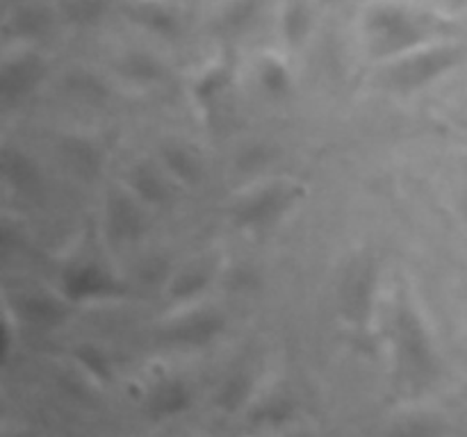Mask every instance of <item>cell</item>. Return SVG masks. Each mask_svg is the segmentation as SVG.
Listing matches in <instances>:
<instances>
[{
	"label": "cell",
	"mask_w": 467,
	"mask_h": 437,
	"mask_svg": "<svg viewBox=\"0 0 467 437\" xmlns=\"http://www.w3.org/2000/svg\"><path fill=\"white\" fill-rule=\"evenodd\" d=\"M390 344L400 387L413 394L427 390L436 381L441 362L422 319L409 305H400L392 317Z\"/></svg>",
	"instance_id": "6da1fadb"
},
{
	"label": "cell",
	"mask_w": 467,
	"mask_h": 437,
	"mask_svg": "<svg viewBox=\"0 0 467 437\" xmlns=\"http://www.w3.org/2000/svg\"><path fill=\"white\" fill-rule=\"evenodd\" d=\"M368 46L377 57L406 55L429 41V21L420 14L397 5H379L365 18Z\"/></svg>",
	"instance_id": "7a4b0ae2"
},
{
	"label": "cell",
	"mask_w": 467,
	"mask_h": 437,
	"mask_svg": "<svg viewBox=\"0 0 467 437\" xmlns=\"http://www.w3.org/2000/svg\"><path fill=\"white\" fill-rule=\"evenodd\" d=\"M461 62H463L461 46L442 44L429 46V48L422 46L392 64L386 71V82L390 89L400 91V94H413V91L427 89L429 85L445 77Z\"/></svg>",
	"instance_id": "3957f363"
},
{
	"label": "cell",
	"mask_w": 467,
	"mask_h": 437,
	"mask_svg": "<svg viewBox=\"0 0 467 437\" xmlns=\"http://www.w3.org/2000/svg\"><path fill=\"white\" fill-rule=\"evenodd\" d=\"M301 191L296 187L287 185H272L263 187L255 194L246 196L233 212V218L244 230H267L274 223L281 221L287 214V209L299 200Z\"/></svg>",
	"instance_id": "277c9868"
},
{
	"label": "cell",
	"mask_w": 467,
	"mask_h": 437,
	"mask_svg": "<svg viewBox=\"0 0 467 437\" xmlns=\"http://www.w3.org/2000/svg\"><path fill=\"white\" fill-rule=\"evenodd\" d=\"M62 291L68 300H105L126 296V287L99 262H80L62 273Z\"/></svg>",
	"instance_id": "5b68a950"
},
{
	"label": "cell",
	"mask_w": 467,
	"mask_h": 437,
	"mask_svg": "<svg viewBox=\"0 0 467 437\" xmlns=\"http://www.w3.org/2000/svg\"><path fill=\"white\" fill-rule=\"evenodd\" d=\"M146 205L132 194L112 191L105 203V232L108 239L117 246L137 244L146 235Z\"/></svg>",
	"instance_id": "8992f818"
},
{
	"label": "cell",
	"mask_w": 467,
	"mask_h": 437,
	"mask_svg": "<svg viewBox=\"0 0 467 437\" xmlns=\"http://www.w3.org/2000/svg\"><path fill=\"white\" fill-rule=\"evenodd\" d=\"M223 328H226V321L222 314L213 312V310H199V312H190L169 323L164 328V341L173 349H208L222 337Z\"/></svg>",
	"instance_id": "52a82bcc"
},
{
	"label": "cell",
	"mask_w": 467,
	"mask_h": 437,
	"mask_svg": "<svg viewBox=\"0 0 467 437\" xmlns=\"http://www.w3.org/2000/svg\"><path fill=\"white\" fill-rule=\"evenodd\" d=\"M340 310L349 321L363 323L372 308L374 267L369 259H358L345 271L340 282Z\"/></svg>",
	"instance_id": "ba28073f"
},
{
	"label": "cell",
	"mask_w": 467,
	"mask_h": 437,
	"mask_svg": "<svg viewBox=\"0 0 467 437\" xmlns=\"http://www.w3.org/2000/svg\"><path fill=\"white\" fill-rule=\"evenodd\" d=\"M46 76V64L35 55H21L5 62L0 85H3V103L16 105L26 100L39 86Z\"/></svg>",
	"instance_id": "9c48e42d"
},
{
	"label": "cell",
	"mask_w": 467,
	"mask_h": 437,
	"mask_svg": "<svg viewBox=\"0 0 467 437\" xmlns=\"http://www.w3.org/2000/svg\"><path fill=\"white\" fill-rule=\"evenodd\" d=\"M128 18L137 27L158 36V39L171 41L181 32V16L176 14V9L158 3V0H137V3H132L128 7Z\"/></svg>",
	"instance_id": "30bf717a"
},
{
	"label": "cell",
	"mask_w": 467,
	"mask_h": 437,
	"mask_svg": "<svg viewBox=\"0 0 467 437\" xmlns=\"http://www.w3.org/2000/svg\"><path fill=\"white\" fill-rule=\"evenodd\" d=\"M14 308H16V314L21 321L35 328H57L68 317V310L62 300L53 299L48 294H39V291L21 294Z\"/></svg>",
	"instance_id": "8fae6325"
},
{
	"label": "cell",
	"mask_w": 467,
	"mask_h": 437,
	"mask_svg": "<svg viewBox=\"0 0 467 437\" xmlns=\"http://www.w3.org/2000/svg\"><path fill=\"white\" fill-rule=\"evenodd\" d=\"M265 0H231L214 18V32L222 39H242L260 21Z\"/></svg>",
	"instance_id": "7c38bea8"
},
{
	"label": "cell",
	"mask_w": 467,
	"mask_h": 437,
	"mask_svg": "<svg viewBox=\"0 0 467 437\" xmlns=\"http://www.w3.org/2000/svg\"><path fill=\"white\" fill-rule=\"evenodd\" d=\"M128 189L146 208H162L171 200V182L150 164H137L128 171Z\"/></svg>",
	"instance_id": "4fadbf2b"
},
{
	"label": "cell",
	"mask_w": 467,
	"mask_h": 437,
	"mask_svg": "<svg viewBox=\"0 0 467 437\" xmlns=\"http://www.w3.org/2000/svg\"><path fill=\"white\" fill-rule=\"evenodd\" d=\"M233 82V62L231 59H222V62L213 64V66L205 68L199 77H196L194 86H192V94L194 100L199 103V107L203 112L213 114L217 112L219 103L226 96V91L231 89Z\"/></svg>",
	"instance_id": "5bb4252c"
},
{
	"label": "cell",
	"mask_w": 467,
	"mask_h": 437,
	"mask_svg": "<svg viewBox=\"0 0 467 437\" xmlns=\"http://www.w3.org/2000/svg\"><path fill=\"white\" fill-rule=\"evenodd\" d=\"M59 155L68 171L76 173L82 180H94L103 168V153L99 146L82 137H67L59 141Z\"/></svg>",
	"instance_id": "9a60e30c"
},
{
	"label": "cell",
	"mask_w": 467,
	"mask_h": 437,
	"mask_svg": "<svg viewBox=\"0 0 467 437\" xmlns=\"http://www.w3.org/2000/svg\"><path fill=\"white\" fill-rule=\"evenodd\" d=\"M3 176L7 185L21 196H35L41 189V171L35 159L16 148L3 153Z\"/></svg>",
	"instance_id": "2e32d148"
},
{
	"label": "cell",
	"mask_w": 467,
	"mask_h": 437,
	"mask_svg": "<svg viewBox=\"0 0 467 437\" xmlns=\"http://www.w3.org/2000/svg\"><path fill=\"white\" fill-rule=\"evenodd\" d=\"M192 390L182 381H164L150 391L149 412L155 419H176L192 408Z\"/></svg>",
	"instance_id": "e0dca14e"
},
{
	"label": "cell",
	"mask_w": 467,
	"mask_h": 437,
	"mask_svg": "<svg viewBox=\"0 0 467 437\" xmlns=\"http://www.w3.org/2000/svg\"><path fill=\"white\" fill-rule=\"evenodd\" d=\"M164 168H167L169 178L185 187L199 185L203 178V159L194 153L192 148L182 144H167L160 153Z\"/></svg>",
	"instance_id": "ac0fdd59"
},
{
	"label": "cell",
	"mask_w": 467,
	"mask_h": 437,
	"mask_svg": "<svg viewBox=\"0 0 467 437\" xmlns=\"http://www.w3.org/2000/svg\"><path fill=\"white\" fill-rule=\"evenodd\" d=\"M119 73L126 77L128 82L140 86H150L158 85L160 80H164L167 76V68L162 66L155 55H150L149 50H128L119 59Z\"/></svg>",
	"instance_id": "d6986e66"
},
{
	"label": "cell",
	"mask_w": 467,
	"mask_h": 437,
	"mask_svg": "<svg viewBox=\"0 0 467 437\" xmlns=\"http://www.w3.org/2000/svg\"><path fill=\"white\" fill-rule=\"evenodd\" d=\"M255 391V381L249 371H231L214 391V405L222 412L233 414L251 403Z\"/></svg>",
	"instance_id": "ffe728a7"
},
{
	"label": "cell",
	"mask_w": 467,
	"mask_h": 437,
	"mask_svg": "<svg viewBox=\"0 0 467 437\" xmlns=\"http://www.w3.org/2000/svg\"><path fill=\"white\" fill-rule=\"evenodd\" d=\"M313 32V9L306 0H287L281 16V35L287 46H301Z\"/></svg>",
	"instance_id": "44dd1931"
},
{
	"label": "cell",
	"mask_w": 467,
	"mask_h": 437,
	"mask_svg": "<svg viewBox=\"0 0 467 437\" xmlns=\"http://www.w3.org/2000/svg\"><path fill=\"white\" fill-rule=\"evenodd\" d=\"M258 85L269 98H287L295 89V82H292L290 68L276 57H265L258 64Z\"/></svg>",
	"instance_id": "7402d4cb"
},
{
	"label": "cell",
	"mask_w": 467,
	"mask_h": 437,
	"mask_svg": "<svg viewBox=\"0 0 467 437\" xmlns=\"http://www.w3.org/2000/svg\"><path fill=\"white\" fill-rule=\"evenodd\" d=\"M210 282H213V269L192 267L173 278L171 287H169V296H171L173 300H178V303L194 300V299H199L205 290H208Z\"/></svg>",
	"instance_id": "603a6c76"
},
{
	"label": "cell",
	"mask_w": 467,
	"mask_h": 437,
	"mask_svg": "<svg viewBox=\"0 0 467 437\" xmlns=\"http://www.w3.org/2000/svg\"><path fill=\"white\" fill-rule=\"evenodd\" d=\"M296 408L295 403H292L290 396H269V399L260 401L258 405L254 408V412H251V422L255 423V426H269V428H278L283 426V423L292 422V417H295Z\"/></svg>",
	"instance_id": "cb8c5ba5"
},
{
	"label": "cell",
	"mask_w": 467,
	"mask_h": 437,
	"mask_svg": "<svg viewBox=\"0 0 467 437\" xmlns=\"http://www.w3.org/2000/svg\"><path fill=\"white\" fill-rule=\"evenodd\" d=\"M73 360L89 373L94 381L105 382L112 378V360L100 346L96 344H80L73 351Z\"/></svg>",
	"instance_id": "d4e9b609"
},
{
	"label": "cell",
	"mask_w": 467,
	"mask_h": 437,
	"mask_svg": "<svg viewBox=\"0 0 467 437\" xmlns=\"http://www.w3.org/2000/svg\"><path fill=\"white\" fill-rule=\"evenodd\" d=\"M108 0H62L59 12L73 25H94L103 18Z\"/></svg>",
	"instance_id": "484cf974"
},
{
	"label": "cell",
	"mask_w": 467,
	"mask_h": 437,
	"mask_svg": "<svg viewBox=\"0 0 467 437\" xmlns=\"http://www.w3.org/2000/svg\"><path fill=\"white\" fill-rule=\"evenodd\" d=\"M67 86L71 91V96L87 100V103H96V100L108 96V89L103 86V82L96 76H89V73H76V76L68 77Z\"/></svg>",
	"instance_id": "4316f807"
},
{
	"label": "cell",
	"mask_w": 467,
	"mask_h": 437,
	"mask_svg": "<svg viewBox=\"0 0 467 437\" xmlns=\"http://www.w3.org/2000/svg\"><path fill=\"white\" fill-rule=\"evenodd\" d=\"M14 27H16V35L21 36H36L46 30L48 25V18L39 9H21V12L14 16Z\"/></svg>",
	"instance_id": "83f0119b"
},
{
	"label": "cell",
	"mask_w": 467,
	"mask_h": 437,
	"mask_svg": "<svg viewBox=\"0 0 467 437\" xmlns=\"http://www.w3.org/2000/svg\"><path fill=\"white\" fill-rule=\"evenodd\" d=\"M272 159V150L263 144H254L249 148H244L240 153V158L235 159V167L240 168L242 173H255L260 168H265Z\"/></svg>",
	"instance_id": "f1b7e54d"
},
{
	"label": "cell",
	"mask_w": 467,
	"mask_h": 437,
	"mask_svg": "<svg viewBox=\"0 0 467 437\" xmlns=\"http://www.w3.org/2000/svg\"><path fill=\"white\" fill-rule=\"evenodd\" d=\"M164 264L162 262H158V259H150V262H146L144 267L140 269V276L144 278V280H149V282H153V280H158L160 278V273H164Z\"/></svg>",
	"instance_id": "f546056e"
},
{
	"label": "cell",
	"mask_w": 467,
	"mask_h": 437,
	"mask_svg": "<svg viewBox=\"0 0 467 437\" xmlns=\"http://www.w3.org/2000/svg\"><path fill=\"white\" fill-rule=\"evenodd\" d=\"M447 3H450L454 9H461V7H465L467 0H447Z\"/></svg>",
	"instance_id": "4dcf8cb0"
},
{
	"label": "cell",
	"mask_w": 467,
	"mask_h": 437,
	"mask_svg": "<svg viewBox=\"0 0 467 437\" xmlns=\"http://www.w3.org/2000/svg\"><path fill=\"white\" fill-rule=\"evenodd\" d=\"M322 3H328V5H333V3H340V0H322Z\"/></svg>",
	"instance_id": "1f68e13d"
}]
</instances>
